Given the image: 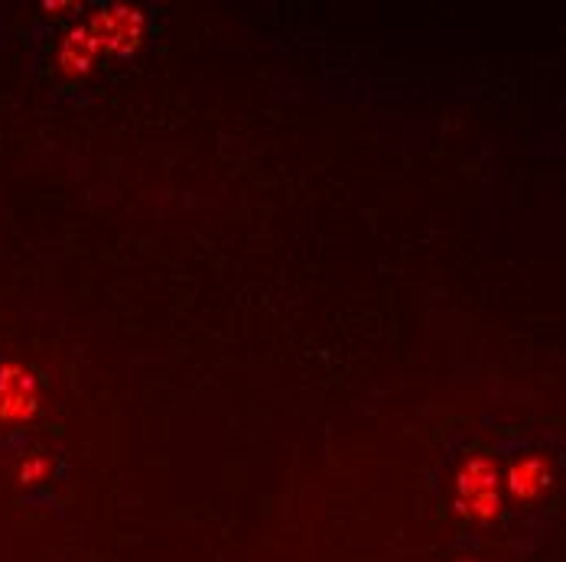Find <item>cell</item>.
I'll return each instance as SVG.
<instances>
[{
	"label": "cell",
	"instance_id": "obj_1",
	"mask_svg": "<svg viewBox=\"0 0 566 562\" xmlns=\"http://www.w3.org/2000/svg\"><path fill=\"white\" fill-rule=\"evenodd\" d=\"M459 510L469 514L472 520H492L498 517V472L496 465L482 455L469 459L459 472Z\"/></svg>",
	"mask_w": 566,
	"mask_h": 562
},
{
	"label": "cell",
	"instance_id": "obj_2",
	"mask_svg": "<svg viewBox=\"0 0 566 562\" xmlns=\"http://www.w3.org/2000/svg\"><path fill=\"white\" fill-rule=\"evenodd\" d=\"M36 414V381L23 367L0 371V422L30 420Z\"/></svg>",
	"mask_w": 566,
	"mask_h": 562
},
{
	"label": "cell",
	"instance_id": "obj_3",
	"mask_svg": "<svg viewBox=\"0 0 566 562\" xmlns=\"http://www.w3.org/2000/svg\"><path fill=\"white\" fill-rule=\"evenodd\" d=\"M551 485V472L541 459H521L511 465V475H508V488L518 500H534L537 494Z\"/></svg>",
	"mask_w": 566,
	"mask_h": 562
}]
</instances>
